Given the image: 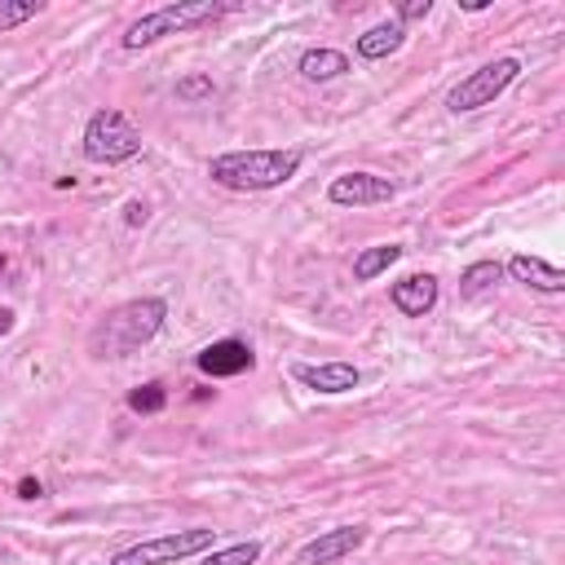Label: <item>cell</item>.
Returning <instances> with one entry per match:
<instances>
[{
  "label": "cell",
  "mask_w": 565,
  "mask_h": 565,
  "mask_svg": "<svg viewBox=\"0 0 565 565\" xmlns=\"http://www.w3.org/2000/svg\"><path fill=\"white\" fill-rule=\"evenodd\" d=\"M163 318H168V300H159V296L124 300L88 331V353L93 358H128L163 331Z\"/></svg>",
  "instance_id": "6da1fadb"
},
{
  "label": "cell",
  "mask_w": 565,
  "mask_h": 565,
  "mask_svg": "<svg viewBox=\"0 0 565 565\" xmlns=\"http://www.w3.org/2000/svg\"><path fill=\"white\" fill-rule=\"evenodd\" d=\"M300 150H225L207 163V177L225 190H278L300 172Z\"/></svg>",
  "instance_id": "7a4b0ae2"
},
{
  "label": "cell",
  "mask_w": 565,
  "mask_h": 565,
  "mask_svg": "<svg viewBox=\"0 0 565 565\" xmlns=\"http://www.w3.org/2000/svg\"><path fill=\"white\" fill-rule=\"evenodd\" d=\"M225 13H234V4H225V0H177V4L150 9V13H141L137 22H128V31H124L119 44H124L128 53H137V49H150L154 40H163V35H177V31L216 22V18H225Z\"/></svg>",
  "instance_id": "3957f363"
},
{
  "label": "cell",
  "mask_w": 565,
  "mask_h": 565,
  "mask_svg": "<svg viewBox=\"0 0 565 565\" xmlns=\"http://www.w3.org/2000/svg\"><path fill=\"white\" fill-rule=\"evenodd\" d=\"M79 150L88 163H128L141 154V128L119 110V106H102L88 115L84 132H79Z\"/></svg>",
  "instance_id": "277c9868"
},
{
  "label": "cell",
  "mask_w": 565,
  "mask_h": 565,
  "mask_svg": "<svg viewBox=\"0 0 565 565\" xmlns=\"http://www.w3.org/2000/svg\"><path fill=\"white\" fill-rule=\"evenodd\" d=\"M521 75V57H494L477 71H468L450 93H446V110L450 115H472L481 106H494V97H503Z\"/></svg>",
  "instance_id": "5b68a950"
},
{
  "label": "cell",
  "mask_w": 565,
  "mask_h": 565,
  "mask_svg": "<svg viewBox=\"0 0 565 565\" xmlns=\"http://www.w3.org/2000/svg\"><path fill=\"white\" fill-rule=\"evenodd\" d=\"M212 543H216V530L194 525V530H177V534H159V539L132 543V547H119L110 556V565H177L199 552H212Z\"/></svg>",
  "instance_id": "8992f818"
},
{
  "label": "cell",
  "mask_w": 565,
  "mask_h": 565,
  "mask_svg": "<svg viewBox=\"0 0 565 565\" xmlns=\"http://www.w3.org/2000/svg\"><path fill=\"white\" fill-rule=\"evenodd\" d=\"M397 194V185L380 172H366V168H353V172H340L331 177L327 185V199L335 207H375V203H388Z\"/></svg>",
  "instance_id": "52a82bcc"
},
{
  "label": "cell",
  "mask_w": 565,
  "mask_h": 565,
  "mask_svg": "<svg viewBox=\"0 0 565 565\" xmlns=\"http://www.w3.org/2000/svg\"><path fill=\"white\" fill-rule=\"evenodd\" d=\"M194 366H199L203 375H212V380H234V375H243V371H252V366H256V353H252V344H247V340L225 335V340L203 344V349L194 353Z\"/></svg>",
  "instance_id": "ba28073f"
},
{
  "label": "cell",
  "mask_w": 565,
  "mask_h": 565,
  "mask_svg": "<svg viewBox=\"0 0 565 565\" xmlns=\"http://www.w3.org/2000/svg\"><path fill=\"white\" fill-rule=\"evenodd\" d=\"M362 543H366V525H335V530H322L318 539H309L291 565H335V561L353 556Z\"/></svg>",
  "instance_id": "9c48e42d"
},
{
  "label": "cell",
  "mask_w": 565,
  "mask_h": 565,
  "mask_svg": "<svg viewBox=\"0 0 565 565\" xmlns=\"http://www.w3.org/2000/svg\"><path fill=\"white\" fill-rule=\"evenodd\" d=\"M291 375L313 388V393H327V397H340V393H353L362 384V371L353 362H296Z\"/></svg>",
  "instance_id": "30bf717a"
},
{
  "label": "cell",
  "mask_w": 565,
  "mask_h": 565,
  "mask_svg": "<svg viewBox=\"0 0 565 565\" xmlns=\"http://www.w3.org/2000/svg\"><path fill=\"white\" fill-rule=\"evenodd\" d=\"M437 278L433 274H406V278H397L393 287H388V300H393V309L397 313H406V318H424L433 305H437Z\"/></svg>",
  "instance_id": "8fae6325"
},
{
  "label": "cell",
  "mask_w": 565,
  "mask_h": 565,
  "mask_svg": "<svg viewBox=\"0 0 565 565\" xmlns=\"http://www.w3.org/2000/svg\"><path fill=\"white\" fill-rule=\"evenodd\" d=\"M503 274L512 278V282H521V287H534V291H547V296H556V291H565V274L552 265V260H543V256H512L508 265H503Z\"/></svg>",
  "instance_id": "7c38bea8"
},
{
  "label": "cell",
  "mask_w": 565,
  "mask_h": 565,
  "mask_svg": "<svg viewBox=\"0 0 565 565\" xmlns=\"http://www.w3.org/2000/svg\"><path fill=\"white\" fill-rule=\"evenodd\" d=\"M402 40H406V26L402 22H375V26H366L362 35H358V57L362 62H380V57H388V53H397L402 49Z\"/></svg>",
  "instance_id": "4fadbf2b"
},
{
  "label": "cell",
  "mask_w": 565,
  "mask_h": 565,
  "mask_svg": "<svg viewBox=\"0 0 565 565\" xmlns=\"http://www.w3.org/2000/svg\"><path fill=\"white\" fill-rule=\"evenodd\" d=\"M349 71V57L340 49H309L300 53V75L309 84H327V79H340Z\"/></svg>",
  "instance_id": "5bb4252c"
},
{
  "label": "cell",
  "mask_w": 565,
  "mask_h": 565,
  "mask_svg": "<svg viewBox=\"0 0 565 565\" xmlns=\"http://www.w3.org/2000/svg\"><path fill=\"white\" fill-rule=\"evenodd\" d=\"M402 243H375V247H362L358 256H353V282H371V278H380L388 265H397L402 260Z\"/></svg>",
  "instance_id": "9a60e30c"
},
{
  "label": "cell",
  "mask_w": 565,
  "mask_h": 565,
  "mask_svg": "<svg viewBox=\"0 0 565 565\" xmlns=\"http://www.w3.org/2000/svg\"><path fill=\"white\" fill-rule=\"evenodd\" d=\"M503 282V265L499 260H472L463 274H459V291L463 296H481V291H490V287H499Z\"/></svg>",
  "instance_id": "2e32d148"
},
{
  "label": "cell",
  "mask_w": 565,
  "mask_h": 565,
  "mask_svg": "<svg viewBox=\"0 0 565 565\" xmlns=\"http://www.w3.org/2000/svg\"><path fill=\"white\" fill-rule=\"evenodd\" d=\"M168 406V388L159 384V380H146V384H137L132 393H128V411L132 415H159Z\"/></svg>",
  "instance_id": "e0dca14e"
},
{
  "label": "cell",
  "mask_w": 565,
  "mask_h": 565,
  "mask_svg": "<svg viewBox=\"0 0 565 565\" xmlns=\"http://www.w3.org/2000/svg\"><path fill=\"white\" fill-rule=\"evenodd\" d=\"M260 561V543L247 539V543H230V547H212L199 565H256Z\"/></svg>",
  "instance_id": "ac0fdd59"
},
{
  "label": "cell",
  "mask_w": 565,
  "mask_h": 565,
  "mask_svg": "<svg viewBox=\"0 0 565 565\" xmlns=\"http://www.w3.org/2000/svg\"><path fill=\"white\" fill-rule=\"evenodd\" d=\"M40 9H44L40 0H26V4H4V9H0V31H4V26H18V22H26V18H35Z\"/></svg>",
  "instance_id": "d6986e66"
},
{
  "label": "cell",
  "mask_w": 565,
  "mask_h": 565,
  "mask_svg": "<svg viewBox=\"0 0 565 565\" xmlns=\"http://www.w3.org/2000/svg\"><path fill=\"white\" fill-rule=\"evenodd\" d=\"M177 97H181V102L212 97V79H207V75H190V79H181V84H177Z\"/></svg>",
  "instance_id": "ffe728a7"
},
{
  "label": "cell",
  "mask_w": 565,
  "mask_h": 565,
  "mask_svg": "<svg viewBox=\"0 0 565 565\" xmlns=\"http://www.w3.org/2000/svg\"><path fill=\"white\" fill-rule=\"evenodd\" d=\"M433 13V0H406V4H397V18L393 22H415V18H428Z\"/></svg>",
  "instance_id": "44dd1931"
},
{
  "label": "cell",
  "mask_w": 565,
  "mask_h": 565,
  "mask_svg": "<svg viewBox=\"0 0 565 565\" xmlns=\"http://www.w3.org/2000/svg\"><path fill=\"white\" fill-rule=\"evenodd\" d=\"M18 499H44V481L40 477H22L18 481Z\"/></svg>",
  "instance_id": "7402d4cb"
},
{
  "label": "cell",
  "mask_w": 565,
  "mask_h": 565,
  "mask_svg": "<svg viewBox=\"0 0 565 565\" xmlns=\"http://www.w3.org/2000/svg\"><path fill=\"white\" fill-rule=\"evenodd\" d=\"M146 216H150V212H146V203H137V199L124 207V221H128V225H146Z\"/></svg>",
  "instance_id": "603a6c76"
},
{
  "label": "cell",
  "mask_w": 565,
  "mask_h": 565,
  "mask_svg": "<svg viewBox=\"0 0 565 565\" xmlns=\"http://www.w3.org/2000/svg\"><path fill=\"white\" fill-rule=\"evenodd\" d=\"M13 331V309H0V335H9Z\"/></svg>",
  "instance_id": "cb8c5ba5"
},
{
  "label": "cell",
  "mask_w": 565,
  "mask_h": 565,
  "mask_svg": "<svg viewBox=\"0 0 565 565\" xmlns=\"http://www.w3.org/2000/svg\"><path fill=\"white\" fill-rule=\"evenodd\" d=\"M459 9H468V13H481V9H490V0H463Z\"/></svg>",
  "instance_id": "d4e9b609"
}]
</instances>
